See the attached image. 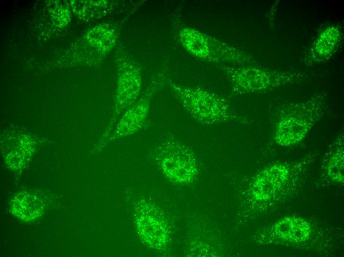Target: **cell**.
<instances>
[{"label": "cell", "mask_w": 344, "mask_h": 257, "mask_svg": "<svg viewBox=\"0 0 344 257\" xmlns=\"http://www.w3.org/2000/svg\"><path fill=\"white\" fill-rule=\"evenodd\" d=\"M325 97L314 95L308 100L280 105L272 117L273 138L278 144L290 146L301 142L323 117Z\"/></svg>", "instance_id": "obj_1"}, {"label": "cell", "mask_w": 344, "mask_h": 257, "mask_svg": "<svg viewBox=\"0 0 344 257\" xmlns=\"http://www.w3.org/2000/svg\"><path fill=\"white\" fill-rule=\"evenodd\" d=\"M167 84L184 108L202 125L213 126L235 120L245 121L230 111L227 101L220 96L202 88L183 86L169 79Z\"/></svg>", "instance_id": "obj_2"}, {"label": "cell", "mask_w": 344, "mask_h": 257, "mask_svg": "<svg viewBox=\"0 0 344 257\" xmlns=\"http://www.w3.org/2000/svg\"><path fill=\"white\" fill-rule=\"evenodd\" d=\"M117 81L113 114L105 133L107 137L125 111L138 98L142 84V69L121 43L116 52Z\"/></svg>", "instance_id": "obj_3"}, {"label": "cell", "mask_w": 344, "mask_h": 257, "mask_svg": "<svg viewBox=\"0 0 344 257\" xmlns=\"http://www.w3.org/2000/svg\"><path fill=\"white\" fill-rule=\"evenodd\" d=\"M153 157L171 181L180 183L192 181L198 172L193 152L185 144L168 135L154 149Z\"/></svg>", "instance_id": "obj_4"}, {"label": "cell", "mask_w": 344, "mask_h": 257, "mask_svg": "<svg viewBox=\"0 0 344 257\" xmlns=\"http://www.w3.org/2000/svg\"><path fill=\"white\" fill-rule=\"evenodd\" d=\"M235 95L261 92L302 81L298 73L270 72L256 68H225Z\"/></svg>", "instance_id": "obj_5"}, {"label": "cell", "mask_w": 344, "mask_h": 257, "mask_svg": "<svg viewBox=\"0 0 344 257\" xmlns=\"http://www.w3.org/2000/svg\"><path fill=\"white\" fill-rule=\"evenodd\" d=\"M165 69H162L153 76L142 95L122 114L108 141L131 135L141 129L147 118L153 96L167 84L168 78Z\"/></svg>", "instance_id": "obj_6"}, {"label": "cell", "mask_w": 344, "mask_h": 257, "mask_svg": "<svg viewBox=\"0 0 344 257\" xmlns=\"http://www.w3.org/2000/svg\"><path fill=\"white\" fill-rule=\"evenodd\" d=\"M290 173L289 167L282 163L266 168L253 181L254 196L261 200L269 199L289 179Z\"/></svg>", "instance_id": "obj_7"}, {"label": "cell", "mask_w": 344, "mask_h": 257, "mask_svg": "<svg viewBox=\"0 0 344 257\" xmlns=\"http://www.w3.org/2000/svg\"><path fill=\"white\" fill-rule=\"evenodd\" d=\"M137 225L145 241L155 247H161L166 239L165 227L160 217L149 208L138 212Z\"/></svg>", "instance_id": "obj_8"}, {"label": "cell", "mask_w": 344, "mask_h": 257, "mask_svg": "<svg viewBox=\"0 0 344 257\" xmlns=\"http://www.w3.org/2000/svg\"><path fill=\"white\" fill-rule=\"evenodd\" d=\"M276 235L289 241L300 242L307 239L310 234L309 224L304 219L288 217L278 221L274 226Z\"/></svg>", "instance_id": "obj_9"}, {"label": "cell", "mask_w": 344, "mask_h": 257, "mask_svg": "<svg viewBox=\"0 0 344 257\" xmlns=\"http://www.w3.org/2000/svg\"><path fill=\"white\" fill-rule=\"evenodd\" d=\"M337 149L329 158L326 171L331 180L344 182V133L341 132L336 138Z\"/></svg>", "instance_id": "obj_10"}, {"label": "cell", "mask_w": 344, "mask_h": 257, "mask_svg": "<svg viewBox=\"0 0 344 257\" xmlns=\"http://www.w3.org/2000/svg\"><path fill=\"white\" fill-rule=\"evenodd\" d=\"M339 31L334 28H329L324 32L313 48L316 56L318 55L320 58H324L331 54L339 43Z\"/></svg>", "instance_id": "obj_11"}]
</instances>
